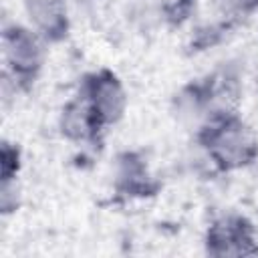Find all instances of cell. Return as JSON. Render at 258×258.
Returning a JSON list of instances; mask_svg holds the SVG:
<instances>
[{
    "label": "cell",
    "instance_id": "2",
    "mask_svg": "<svg viewBox=\"0 0 258 258\" xmlns=\"http://www.w3.org/2000/svg\"><path fill=\"white\" fill-rule=\"evenodd\" d=\"M85 97L93 107L101 125L115 123L125 111V93L117 77L109 71H101L87 81Z\"/></svg>",
    "mask_w": 258,
    "mask_h": 258
},
{
    "label": "cell",
    "instance_id": "8",
    "mask_svg": "<svg viewBox=\"0 0 258 258\" xmlns=\"http://www.w3.org/2000/svg\"><path fill=\"white\" fill-rule=\"evenodd\" d=\"M222 2L228 10H238V12H246L258 6V0H222Z\"/></svg>",
    "mask_w": 258,
    "mask_h": 258
},
{
    "label": "cell",
    "instance_id": "6",
    "mask_svg": "<svg viewBox=\"0 0 258 258\" xmlns=\"http://www.w3.org/2000/svg\"><path fill=\"white\" fill-rule=\"evenodd\" d=\"M101 127L97 115L93 113L87 97L81 101H73L62 111V133L71 139H89Z\"/></svg>",
    "mask_w": 258,
    "mask_h": 258
},
{
    "label": "cell",
    "instance_id": "5",
    "mask_svg": "<svg viewBox=\"0 0 258 258\" xmlns=\"http://www.w3.org/2000/svg\"><path fill=\"white\" fill-rule=\"evenodd\" d=\"M26 8L34 24L50 38H60L67 32L64 0H26Z\"/></svg>",
    "mask_w": 258,
    "mask_h": 258
},
{
    "label": "cell",
    "instance_id": "7",
    "mask_svg": "<svg viewBox=\"0 0 258 258\" xmlns=\"http://www.w3.org/2000/svg\"><path fill=\"white\" fill-rule=\"evenodd\" d=\"M18 169V149L10 147V143L2 145V181L8 183Z\"/></svg>",
    "mask_w": 258,
    "mask_h": 258
},
{
    "label": "cell",
    "instance_id": "3",
    "mask_svg": "<svg viewBox=\"0 0 258 258\" xmlns=\"http://www.w3.org/2000/svg\"><path fill=\"white\" fill-rule=\"evenodd\" d=\"M208 250L216 256H238L256 252L252 244V228L242 218H224L208 232Z\"/></svg>",
    "mask_w": 258,
    "mask_h": 258
},
{
    "label": "cell",
    "instance_id": "4",
    "mask_svg": "<svg viewBox=\"0 0 258 258\" xmlns=\"http://www.w3.org/2000/svg\"><path fill=\"white\" fill-rule=\"evenodd\" d=\"M4 50L8 62L18 75H34L42 62V48L38 38L20 26L4 32Z\"/></svg>",
    "mask_w": 258,
    "mask_h": 258
},
{
    "label": "cell",
    "instance_id": "1",
    "mask_svg": "<svg viewBox=\"0 0 258 258\" xmlns=\"http://www.w3.org/2000/svg\"><path fill=\"white\" fill-rule=\"evenodd\" d=\"M204 143L210 147L214 159L226 169L246 165L256 155V141L252 133L232 115L214 121L204 131Z\"/></svg>",
    "mask_w": 258,
    "mask_h": 258
}]
</instances>
